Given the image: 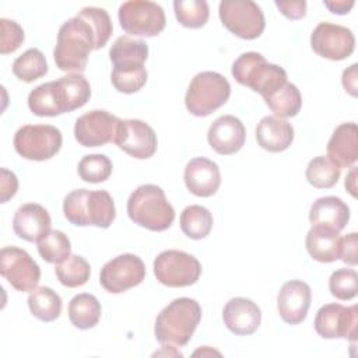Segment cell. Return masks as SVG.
<instances>
[{"label":"cell","instance_id":"35","mask_svg":"<svg viewBox=\"0 0 358 358\" xmlns=\"http://www.w3.org/2000/svg\"><path fill=\"white\" fill-rule=\"evenodd\" d=\"M147 70L144 64H119L113 66L110 80L113 87L123 94H134L147 83Z\"/></svg>","mask_w":358,"mask_h":358},{"label":"cell","instance_id":"22","mask_svg":"<svg viewBox=\"0 0 358 358\" xmlns=\"http://www.w3.org/2000/svg\"><path fill=\"white\" fill-rule=\"evenodd\" d=\"M50 215L45 207L36 203H27L17 208L13 218L15 235L27 242H38L50 231Z\"/></svg>","mask_w":358,"mask_h":358},{"label":"cell","instance_id":"43","mask_svg":"<svg viewBox=\"0 0 358 358\" xmlns=\"http://www.w3.org/2000/svg\"><path fill=\"white\" fill-rule=\"evenodd\" d=\"M275 6L281 11V14L289 20H299V18H303L306 14V1L303 0H298V1L275 0Z\"/></svg>","mask_w":358,"mask_h":358},{"label":"cell","instance_id":"28","mask_svg":"<svg viewBox=\"0 0 358 358\" xmlns=\"http://www.w3.org/2000/svg\"><path fill=\"white\" fill-rule=\"evenodd\" d=\"M28 308L31 313L42 322H53L62 313V298L49 287H38L28 295Z\"/></svg>","mask_w":358,"mask_h":358},{"label":"cell","instance_id":"2","mask_svg":"<svg viewBox=\"0 0 358 358\" xmlns=\"http://www.w3.org/2000/svg\"><path fill=\"white\" fill-rule=\"evenodd\" d=\"M91 96V87L80 73L35 87L28 95V108L36 116H57L84 106Z\"/></svg>","mask_w":358,"mask_h":358},{"label":"cell","instance_id":"20","mask_svg":"<svg viewBox=\"0 0 358 358\" xmlns=\"http://www.w3.org/2000/svg\"><path fill=\"white\" fill-rule=\"evenodd\" d=\"M183 179L190 193L199 197H210L217 193L221 185V172L214 161L197 157L186 164Z\"/></svg>","mask_w":358,"mask_h":358},{"label":"cell","instance_id":"3","mask_svg":"<svg viewBox=\"0 0 358 358\" xmlns=\"http://www.w3.org/2000/svg\"><path fill=\"white\" fill-rule=\"evenodd\" d=\"M201 320V308L196 299L182 296L169 302L157 316L155 338L168 347L186 345Z\"/></svg>","mask_w":358,"mask_h":358},{"label":"cell","instance_id":"19","mask_svg":"<svg viewBox=\"0 0 358 358\" xmlns=\"http://www.w3.org/2000/svg\"><path fill=\"white\" fill-rule=\"evenodd\" d=\"M207 140L215 152L221 155H231L243 147L246 129L236 116L224 115L211 123L207 131Z\"/></svg>","mask_w":358,"mask_h":358},{"label":"cell","instance_id":"11","mask_svg":"<svg viewBox=\"0 0 358 358\" xmlns=\"http://www.w3.org/2000/svg\"><path fill=\"white\" fill-rule=\"evenodd\" d=\"M120 27L134 36H155L165 28L164 8L148 0H130L120 4L117 11Z\"/></svg>","mask_w":358,"mask_h":358},{"label":"cell","instance_id":"31","mask_svg":"<svg viewBox=\"0 0 358 358\" xmlns=\"http://www.w3.org/2000/svg\"><path fill=\"white\" fill-rule=\"evenodd\" d=\"M213 228L211 213L199 204L187 206L180 214V229L190 239L206 238Z\"/></svg>","mask_w":358,"mask_h":358},{"label":"cell","instance_id":"15","mask_svg":"<svg viewBox=\"0 0 358 358\" xmlns=\"http://www.w3.org/2000/svg\"><path fill=\"white\" fill-rule=\"evenodd\" d=\"M310 46L313 52L324 59L344 60L355 48V38L347 27L320 22L310 35Z\"/></svg>","mask_w":358,"mask_h":358},{"label":"cell","instance_id":"38","mask_svg":"<svg viewBox=\"0 0 358 358\" xmlns=\"http://www.w3.org/2000/svg\"><path fill=\"white\" fill-rule=\"evenodd\" d=\"M112 161L103 154H88L78 162V176L88 183L105 182L112 173Z\"/></svg>","mask_w":358,"mask_h":358},{"label":"cell","instance_id":"40","mask_svg":"<svg viewBox=\"0 0 358 358\" xmlns=\"http://www.w3.org/2000/svg\"><path fill=\"white\" fill-rule=\"evenodd\" d=\"M0 29H1V42H0V53L7 55L17 50L24 39V29L21 25L13 20L1 18L0 20Z\"/></svg>","mask_w":358,"mask_h":358},{"label":"cell","instance_id":"5","mask_svg":"<svg viewBox=\"0 0 358 358\" xmlns=\"http://www.w3.org/2000/svg\"><path fill=\"white\" fill-rule=\"evenodd\" d=\"M129 218L150 231H165L175 220V210L157 185L138 186L127 200Z\"/></svg>","mask_w":358,"mask_h":358},{"label":"cell","instance_id":"21","mask_svg":"<svg viewBox=\"0 0 358 358\" xmlns=\"http://www.w3.org/2000/svg\"><path fill=\"white\" fill-rule=\"evenodd\" d=\"M222 319L229 331L236 336L253 334L262 322L260 308L248 298L229 299L222 309Z\"/></svg>","mask_w":358,"mask_h":358},{"label":"cell","instance_id":"42","mask_svg":"<svg viewBox=\"0 0 358 358\" xmlns=\"http://www.w3.org/2000/svg\"><path fill=\"white\" fill-rule=\"evenodd\" d=\"M0 193H1V203H7L11 197L15 196L18 189V179L14 172L1 168L0 169Z\"/></svg>","mask_w":358,"mask_h":358},{"label":"cell","instance_id":"45","mask_svg":"<svg viewBox=\"0 0 358 358\" xmlns=\"http://www.w3.org/2000/svg\"><path fill=\"white\" fill-rule=\"evenodd\" d=\"M323 4L334 14H347L352 6H354V0H336V1H329L324 0Z\"/></svg>","mask_w":358,"mask_h":358},{"label":"cell","instance_id":"36","mask_svg":"<svg viewBox=\"0 0 358 358\" xmlns=\"http://www.w3.org/2000/svg\"><path fill=\"white\" fill-rule=\"evenodd\" d=\"M70 239L62 231L52 229L38 241V253L48 263L59 264L70 256Z\"/></svg>","mask_w":358,"mask_h":358},{"label":"cell","instance_id":"44","mask_svg":"<svg viewBox=\"0 0 358 358\" xmlns=\"http://www.w3.org/2000/svg\"><path fill=\"white\" fill-rule=\"evenodd\" d=\"M357 64H351L348 69L343 71V87L344 90L351 94L352 96H357Z\"/></svg>","mask_w":358,"mask_h":358},{"label":"cell","instance_id":"17","mask_svg":"<svg viewBox=\"0 0 358 358\" xmlns=\"http://www.w3.org/2000/svg\"><path fill=\"white\" fill-rule=\"evenodd\" d=\"M113 143L126 154L137 159L152 157L158 145L154 129L138 119H120Z\"/></svg>","mask_w":358,"mask_h":358},{"label":"cell","instance_id":"29","mask_svg":"<svg viewBox=\"0 0 358 358\" xmlns=\"http://www.w3.org/2000/svg\"><path fill=\"white\" fill-rule=\"evenodd\" d=\"M264 102L277 117H294L301 110L302 96L298 87L287 81L277 91L266 96Z\"/></svg>","mask_w":358,"mask_h":358},{"label":"cell","instance_id":"27","mask_svg":"<svg viewBox=\"0 0 358 358\" xmlns=\"http://www.w3.org/2000/svg\"><path fill=\"white\" fill-rule=\"evenodd\" d=\"M101 312L99 301L87 292L73 296L69 303V319L74 327L81 330L96 326L101 319Z\"/></svg>","mask_w":358,"mask_h":358},{"label":"cell","instance_id":"34","mask_svg":"<svg viewBox=\"0 0 358 358\" xmlns=\"http://www.w3.org/2000/svg\"><path fill=\"white\" fill-rule=\"evenodd\" d=\"M14 76L25 83H32L48 73V63L43 53L36 48L27 49L13 63Z\"/></svg>","mask_w":358,"mask_h":358},{"label":"cell","instance_id":"1","mask_svg":"<svg viewBox=\"0 0 358 358\" xmlns=\"http://www.w3.org/2000/svg\"><path fill=\"white\" fill-rule=\"evenodd\" d=\"M112 31L110 17L103 8L84 7L59 28L53 50L56 66L62 71H84L90 53L103 48Z\"/></svg>","mask_w":358,"mask_h":358},{"label":"cell","instance_id":"12","mask_svg":"<svg viewBox=\"0 0 358 358\" xmlns=\"http://www.w3.org/2000/svg\"><path fill=\"white\" fill-rule=\"evenodd\" d=\"M0 274L20 292H31L41 280V268L28 252L17 246L0 250Z\"/></svg>","mask_w":358,"mask_h":358},{"label":"cell","instance_id":"4","mask_svg":"<svg viewBox=\"0 0 358 358\" xmlns=\"http://www.w3.org/2000/svg\"><path fill=\"white\" fill-rule=\"evenodd\" d=\"M63 213L67 221L77 227L109 228L116 217L113 199L106 190L76 189L70 192L63 200Z\"/></svg>","mask_w":358,"mask_h":358},{"label":"cell","instance_id":"33","mask_svg":"<svg viewBox=\"0 0 358 358\" xmlns=\"http://www.w3.org/2000/svg\"><path fill=\"white\" fill-rule=\"evenodd\" d=\"M59 282L67 288H77L90 280V263L78 255H70L66 260L56 264L55 268Z\"/></svg>","mask_w":358,"mask_h":358},{"label":"cell","instance_id":"25","mask_svg":"<svg viewBox=\"0 0 358 358\" xmlns=\"http://www.w3.org/2000/svg\"><path fill=\"white\" fill-rule=\"evenodd\" d=\"M257 144L270 152H281L294 141V127L277 116H264L256 126Z\"/></svg>","mask_w":358,"mask_h":358},{"label":"cell","instance_id":"30","mask_svg":"<svg viewBox=\"0 0 358 358\" xmlns=\"http://www.w3.org/2000/svg\"><path fill=\"white\" fill-rule=\"evenodd\" d=\"M109 57L113 66L119 64H144L148 57V46L141 39L119 36L113 42Z\"/></svg>","mask_w":358,"mask_h":358},{"label":"cell","instance_id":"26","mask_svg":"<svg viewBox=\"0 0 358 358\" xmlns=\"http://www.w3.org/2000/svg\"><path fill=\"white\" fill-rule=\"evenodd\" d=\"M340 235L337 231L323 227H312L306 234L305 245L312 259L320 263H331L340 257Z\"/></svg>","mask_w":358,"mask_h":358},{"label":"cell","instance_id":"37","mask_svg":"<svg viewBox=\"0 0 358 358\" xmlns=\"http://www.w3.org/2000/svg\"><path fill=\"white\" fill-rule=\"evenodd\" d=\"M175 15L186 28H201L206 25L210 8L206 0H176L173 1Z\"/></svg>","mask_w":358,"mask_h":358},{"label":"cell","instance_id":"32","mask_svg":"<svg viewBox=\"0 0 358 358\" xmlns=\"http://www.w3.org/2000/svg\"><path fill=\"white\" fill-rule=\"evenodd\" d=\"M306 180L316 189L333 187L341 175L338 168L327 155H319L309 161L306 166Z\"/></svg>","mask_w":358,"mask_h":358},{"label":"cell","instance_id":"39","mask_svg":"<svg viewBox=\"0 0 358 358\" xmlns=\"http://www.w3.org/2000/svg\"><path fill=\"white\" fill-rule=\"evenodd\" d=\"M329 289L340 301L355 298L358 291V275L354 268H338L329 278Z\"/></svg>","mask_w":358,"mask_h":358},{"label":"cell","instance_id":"6","mask_svg":"<svg viewBox=\"0 0 358 358\" xmlns=\"http://www.w3.org/2000/svg\"><path fill=\"white\" fill-rule=\"evenodd\" d=\"M231 73L241 85L249 87L263 98L268 96L288 81L287 73L281 66L268 63L264 56L257 52L242 53L234 62Z\"/></svg>","mask_w":358,"mask_h":358},{"label":"cell","instance_id":"46","mask_svg":"<svg viewBox=\"0 0 358 358\" xmlns=\"http://www.w3.org/2000/svg\"><path fill=\"white\" fill-rule=\"evenodd\" d=\"M355 173H357V169H355V166H351V171H350V173L347 175V178H345V182H344V185H345V189L351 193V196H357V179H355Z\"/></svg>","mask_w":358,"mask_h":358},{"label":"cell","instance_id":"18","mask_svg":"<svg viewBox=\"0 0 358 358\" xmlns=\"http://www.w3.org/2000/svg\"><path fill=\"white\" fill-rule=\"evenodd\" d=\"M310 301V287L302 280H291L284 282L278 291L277 309L285 323L295 326L305 320Z\"/></svg>","mask_w":358,"mask_h":358},{"label":"cell","instance_id":"7","mask_svg":"<svg viewBox=\"0 0 358 358\" xmlns=\"http://www.w3.org/2000/svg\"><path fill=\"white\" fill-rule=\"evenodd\" d=\"M231 95L228 80L215 71L197 73L186 91V109L197 116L204 117L221 108Z\"/></svg>","mask_w":358,"mask_h":358},{"label":"cell","instance_id":"16","mask_svg":"<svg viewBox=\"0 0 358 358\" xmlns=\"http://www.w3.org/2000/svg\"><path fill=\"white\" fill-rule=\"evenodd\" d=\"M120 119L115 115L95 109L76 120L74 137L84 147H99L113 143Z\"/></svg>","mask_w":358,"mask_h":358},{"label":"cell","instance_id":"10","mask_svg":"<svg viewBox=\"0 0 358 358\" xmlns=\"http://www.w3.org/2000/svg\"><path fill=\"white\" fill-rule=\"evenodd\" d=\"M218 14L224 27L242 39H256L266 27L262 8L252 0H222Z\"/></svg>","mask_w":358,"mask_h":358},{"label":"cell","instance_id":"41","mask_svg":"<svg viewBox=\"0 0 358 358\" xmlns=\"http://www.w3.org/2000/svg\"><path fill=\"white\" fill-rule=\"evenodd\" d=\"M357 245H358V235L355 232H351L341 238L340 241V257L344 263L350 266L357 264Z\"/></svg>","mask_w":358,"mask_h":358},{"label":"cell","instance_id":"14","mask_svg":"<svg viewBox=\"0 0 358 358\" xmlns=\"http://www.w3.org/2000/svg\"><path fill=\"white\" fill-rule=\"evenodd\" d=\"M315 330L323 338L357 340L358 312L357 305L343 306L341 303L323 305L315 316Z\"/></svg>","mask_w":358,"mask_h":358},{"label":"cell","instance_id":"13","mask_svg":"<svg viewBox=\"0 0 358 358\" xmlns=\"http://www.w3.org/2000/svg\"><path fill=\"white\" fill-rule=\"evenodd\" d=\"M144 278V262L133 253H123L106 262L99 274L101 285L110 294H120L137 287Z\"/></svg>","mask_w":358,"mask_h":358},{"label":"cell","instance_id":"23","mask_svg":"<svg viewBox=\"0 0 358 358\" xmlns=\"http://www.w3.org/2000/svg\"><path fill=\"white\" fill-rule=\"evenodd\" d=\"M327 157L338 166H352L358 158V127L354 122L341 123L327 143Z\"/></svg>","mask_w":358,"mask_h":358},{"label":"cell","instance_id":"24","mask_svg":"<svg viewBox=\"0 0 358 358\" xmlns=\"http://www.w3.org/2000/svg\"><path fill=\"white\" fill-rule=\"evenodd\" d=\"M350 220L348 206L336 196H324L313 201L309 210L312 227L330 228L337 232L343 231Z\"/></svg>","mask_w":358,"mask_h":358},{"label":"cell","instance_id":"9","mask_svg":"<svg viewBox=\"0 0 358 358\" xmlns=\"http://www.w3.org/2000/svg\"><path fill=\"white\" fill-rule=\"evenodd\" d=\"M154 274L166 287H189L200 278L201 264L193 255L183 250H164L154 260Z\"/></svg>","mask_w":358,"mask_h":358},{"label":"cell","instance_id":"8","mask_svg":"<svg viewBox=\"0 0 358 358\" xmlns=\"http://www.w3.org/2000/svg\"><path fill=\"white\" fill-rule=\"evenodd\" d=\"M62 140L60 130L52 124H25L15 131L14 148L25 159L45 161L59 152Z\"/></svg>","mask_w":358,"mask_h":358}]
</instances>
